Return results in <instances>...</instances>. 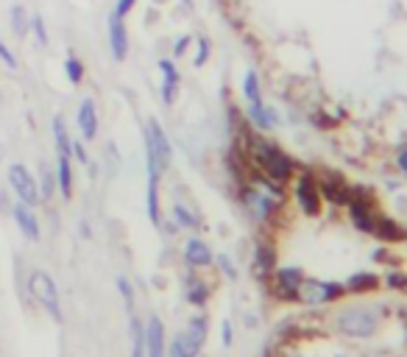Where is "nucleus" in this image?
Instances as JSON below:
<instances>
[{"label":"nucleus","mask_w":407,"mask_h":357,"mask_svg":"<svg viewBox=\"0 0 407 357\" xmlns=\"http://www.w3.org/2000/svg\"><path fill=\"white\" fill-rule=\"evenodd\" d=\"M251 153H254V162L263 167L265 178H271L274 185H285L293 176V162L282 148H276L265 140H251Z\"/></svg>","instance_id":"obj_1"},{"label":"nucleus","mask_w":407,"mask_h":357,"mask_svg":"<svg viewBox=\"0 0 407 357\" xmlns=\"http://www.w3.org/2000/svg\"><path fill=\"white\" fill-rule=\"evenodd\" d=\"M28 290L34 293V299L48 310V315H51L56 324L65 321V315H62V301H59V290H56V282H53L51 274L40 271V268L31 271V276H28Z\"/></svg>","instance_id":"obj_2"},{"label":"nucleus","mask_w":407,"mask_h":357,"mask_svg":"<svg viewBox=\"0 0 407 357\" xmlns=\"http://www.w3.org/2000/svg\"><path fill=\"white\" fill-rule=\"evenodd\" d=\"M9 188L15 190V196L23 201V204H28V207H37V204H42V196H40V185H37V178H34V173L23 165V162H15V165H9Z\"/></svg>","instance_id":"obj_3"},{"label":"nucleus","mask_w":407,"mask_h":357,"mask_svg":"<svg viewBox=\"0 0 407 357\" xmlns=\"http://www.w3.org/2000/svg\"><path fill=\"white\" fill-rule=\"evenodd\" d=\"M142 140L151 145V151H153V156H156V165H159V170L165 173V170L170 167V162H173V145H170L167 131L162 128V123H159L156 117L148 120V126H145V131H142Z\"/></svg>","instance_id":"obj_4"},{"label":"nucleus","mask_w":407,"mask_h":357,"mask_svg":"<svg viewBox=\"0 0 407 357\" xmlns=\"http://www.w3.org/2000/svg\"><path fill=\"white\" fill-rule=\"evenodd\" d=\"M338 326L343 335H354V338H365L374 332L376 326V315H371V310H343L338 318Z\"/></svg>","instance_id":"obj_5"},{"label":"nucleus","mask_w":407,"mask_h":357,"mask_svg":"<svg viewBox=\"0 0 407 357\" xmlns=\"http://www.w3.org/2000/svg\"><path fill=\"white\" fill-rule=\"evenodd\" d=\"M296 199L301 204V210L307 215H318L321 213V193H318V182L310 173H301L296 178Z\"/></svg>","instance_id":"obj_6"},{"label":"nucleus","mask_w":407,"mask_h":357,"mask_svg":"<svg viewBox=\"0 0 407 357\" xmlns=\"http://www.w3.org/2000/svg\"><path fill=\"white\" fill-rule=\"evenodd\" d=\"M106 31H109V51H112V59H115V62H126V59H128V31H126V20H120V17H115V15L109 12Z\"/></svg>","instance_id":"obj_7"},{"label":"nucleus","mask_w":407,"mask_h":357,"mask_svg":"<svg viewBox=\"0 0 407 357\" xmlns=\"http://www.w3.org/2000/svg\"><path fill=\"white\" fill-rule=\"evenodd\" d=\"M318 193H321L326 201L340 204V207H349V201H351L349 185L343 182L340 176H335V173H324V176L318 178Z\"/></svg>","instance_id":"obj_8"},{"label":"nucleus","mask_w":407,"mask_h":357,"mask_svg":"<svg viewBox=\"0 0 407 357\" xmlns=\"http://www.w3.org/2000/svg\"><path fill=\"white\" fill-rule=\"evenodd\" d=\"M12 215H15V224H17V229L23 232V238L31 240V243H40V238H42V226H40V218H37L34 207L17 201V204L12 207Z\"/></svg>","instance_id":"obj_9"},{"label":"nucleus","mask_w":407,"mask_h":357,"mask_svg":"<svg viewBox=\"0 0 407 357\" xmlns=\"http://www.w3.org/2000/svg\"><path fill=\"white\" fill-rule=\"evenodd\" d=\"M76 123H78V131H81V140L84 142H92L98 137V106L92 98H84L78 103V112H76Z\"/></svg>","instance_id":"obj_10"},{"label":"nucleus","mask_w":407,"mask_h":357,"mask_svg":"<svg viewBox=\"0 0 407 357\" xmlns=\"http://www.w3.org/2000/svg\"><path fill=\"white\" fill-rule=\"evenodd\" d=\"M159 73H162V87H159L162 101H165V106H173L176 95H178V81H181L178 67L173 59H159Z\"/></svg>","instance_id":"obj_11"},{"label":"nucleus","mask_w":407,"mask_h":357,"mask_svg":"<svg viewBox=\"0 0 407 357\" xmlns=\"http://www.w3.org/2000/svg\"><path fill=\"white\" fill-rule=\"evenodd\" d=\"M346 293L343 285H335V282H301V293L299 299H307V301H332V299H340Z\"/></svg>","instance_id":"obj_12"},{"label":"nucleus","mask_w":407,"mask_h":357,"mask_svg":"<svg viewBox=\"0 0 407 357\" xmlns=\"http://www.w3.org/2000/svg\"><path fill=\"white\" fill-rule=\"evenodd\" d=\"M142 335H145V357H165V324L156 315L148 318Z\"/></svg>","instance_id":"obj_13"},{"label":"nucleus","mask_w":407,"mask_h":357,"mask_svg":"<svg viewBox=\"0 0 407 357\" xmlns=\"http://www.w3.org/2000/svg\"><path fill=\"white\" fill-rule=\"evenodd\" d=\"M301 282H304V274L299 268H279L276 271V296L279 299H299V290H301Z\"/></svg>","instance_id":"obj_14"},{"label":"nucleus","mask_w":407,"mask_h":357,"mask_svg":"<svg viewBox=\"0 0 407 357\" xmlns=\"http://www.w3.org/2000/svg\"><path fill=\"white\" fill-rule=\"evenodd\" d=\"M204 340H207V318H201V315H198V318L190 321L187 332H181V346H184L187 357H198Z\"/></svg>","instance_id":"obj_15"},{"label":"nucleus","mask_w":407,"mask_h":357,"mask_svg":"<svg viewBox=\"0 0 407 357\" xmlns=\"http://www.w3.org/2000/svg\"><path fill=\"white\" fill-rule=\"evenodd\" d=\"M184 260H187V265H192V268H207L215 257H213V251H210V246L204 243V240H198V238H190L187 243H184Z\"/></svg>","instance_id":"obj_16"},{"label":"nucleus","mask_w":407,"mask_h":357,"mask_svg":"<svg viewBox=\"0 0 407 357\" xmlns=\"http://www.w3.org/2000/svg\"><path fill=\"white\" fill-rule=\"evenodd\" d=\"M56 188L62 199L73 196V159L67 156H56Z\"/></svg>","instance_id":"obj_17"},{"label":"nucleus","mask_w":407,"mask_h":357,"mask_svg":"<svg viewBox=\"0 0 407 357\" xmlns=\"http://www.w3.org/2000/svg\"><path fill=\"white\" fill-rule=\"evenodd\" d=\"M51 128H53V142H56V156H67V159H73V140H70V131H67V126H65V120H62V115H56V117H53V123H51Z\"/></svg>","instance_id":"obj_18"},{"label":"nucleus","mask_w":407,"mask_h":357,"mask_svg":"<svg viewBox=\"0 0 407 357\" xmlns=\"http://www.w3.org/2000/svg\"><path fill=\"white\" fill-rule=\"evenodd\" d=\"M9 26H12V34L20 37V40H26L31 34V15L26 12L23 3H15L9 9Z\"/></svg>","instance_id":"obj_19"},{"label":"nucleus","mask_w":407,"mask_h":357,"mask_svg":"<svg viewBox=\"0 0 407 357\" xmlns=\"http://www.w3.org/2000/svg\"><path fill=\"white\" fill-rule=\"evenodd\" d=\"M145 213L148 221L153 226H162V213H159V178H148V188H145Z\"/></svg>","instance_id":"obj_20"},{"label":"nucleus","mask_w":407,"mask_h":357,"mask_svg":"<svg viewBox=\"0 0 407 357\" xmlns=\"http://www.w3.org/2000/svg\"><path fill=\"white\" fill-rule=\"evenodd\" d=\"M249 120H251L257 128L268 131V128H274V126H276V112H274V109H268L263 101H260V103H249Z\"/></svg>","instance_id":"obj_21"},{"label":"nucleus","mask_w":407,"mask_h":357,"mask_svg":"<svg viewBox=\"0 0 407 357\" xmlns=\"http://www.w3.org/2000/svg\"><path fill=\"white\" fill-rule=\"evenodd\" d=\"M379 285V279L374 276V274H354V276H349V282L343 285L349 293H368V290H374Z\"/></svg>","instance_id":"obj_22"},{"label":"nucleus","mask_w":407,"mask_h":357,"mask_svg":"<svg viewBox=\"0 0 407 357\" xmlns=\"http://www.w3.org/2000/svg\"><path fill=\"white\" fill-rule=\"evenodd\" d=\"M84 73H87L84 62H81L76 53H67V59H65V76H67V81H70L73 87H81Z\"/></svg>","instance_id":"obj_23"},{"label":"nucleus","mask_w":407,"mask_h":357,"mask_svg":"<svg viewBox=\"0 0 407 357\" xmlns=\"http://www.w3.org/2000/svg\"><path fill=\"white\" fill-rule=\"evenodd\" d=\"M374 235L382 238V240H401V238H404V232H401L390 218H376V224H374Z\"/></svg>","instance_id":"obj_24"},{"label":"nucleus","mask_w":407,"mask_h":357,"mask_svg":"<svg viewBox=\"0 0 407 357\" xmlns=\"http://www.w3.org/2000/svg\"><path fill=\"white\" fill-rule=\"evenodd\" d=\"M173 221H176L178 229H198V226H201V224H198V215L190 213L184 204H173Z\"/></svg>","instance_id":"obj_25"},{"label":"nucleus","mask_w":407,"mask_h":357,"mask_svg":"<svg viewBox=\"0 0 407 357\" xmlns=\"http://www.w3.org/2000/svg\"><path fill=\"white\" fill-rule=\"evenodd\" d=\"M40 196H42V201H51L53 199V193L59 190L56 188V173H51L48 167H42V173H40Z\"/></svg>","instance_id":"obj_26"},{"label":"nucleus","mask_w":407,"mask_h":357,"mask_svg":"<svg viewBox=\"0 0 407 357\" xmlns=\"http://www.w3.org/2000/svg\"><path fill=\"white\" fill-rule=\"evenodd\" d=\"M243 95L249 98V103H260L263 101V95H260V78H257L254 70H249L243 76Z\"/></svg>","instance_id":"obj_27"},{"label":"nucleus","mask_w":407,"mask_h":357,"mask_svg":"<svg viewBox=\"0 0 407 357\" xmlns=\"http://www.w3.org/2000/svg\"><path fill=\"white\" fill-rule=\"evenodd\" d=\"M207 299H210L207 285H204V282H187V301L190 304L204 307V304H207Z\"/></svg>","instance_id":"obj_28"},{"label":"nucleus","mask_w":407,"mask_h":357,"mask_svg":"<svg viewBox=\"0 0 407 357\" xmlns=\"http://www.w3.org/2000/svg\"><path fill=\"white\" fill-rule=\"evenodd\" d=\"M131 357H145V335L137 318H131Z\"/></svg>","instance_id":"obj_29"},{"label":"nucleus","mask_w":407,"mask_h":357,"mask_svg":"<svg viewBox=\"0 0 407 357\" xmlns=\"http://www.w3.org/2000/svg\"><path fill=\"white\" fill-rule=\"evenodd\" d=\"M31 37L37 40V45H40V48H48L51 37H48V28H45L42 15H31Z\"/></svg>","instance_id":"obj_30"},{"label":"nucleus","mask_w":407,"mask_h":357,"mask_svg":"<svg viewBox=\"0 0 407 357\" xmlns=\"http://www.w3.org/2000/svg\"><path fill=\"white\" fill-rule=\"evenodd\" d=\"M257 271H260V274L274 271V249H271L268 243H260V246H257Z\"/></svg>","instance_id":"obj_31"},{"label":"nucleus","mask_w":407,"mask_h":357,"mask_svg":"<svg viewBox=\"0 0 407 357\" xmlns=\"http://www.w3.org/2000/svg\"><path fill=\"white\" fill-rule=\"evenodd\" d=\"M115 285H117V290H120V296H123V301H126V310L131 313V310H134V290H131V282H128L126 276H117Z\"/></svg>","instance_id":"obj_32"},{"label":"nucleus","mask_w":407,"mask_h":357,"mask_svg":"<svg viewBox=\"0 0 407 357\" xmlns=\"http://www.w3.org/2000/svg\"><path fill=\"white\" fill-rule=\"evenodd\" d=\"M210 53H213L210 40H207V37H198V53H195L192 65H195V67H204V65H207V59H210Z\"/></svg>","instance_id":"obj_33"},{"label":"nucleus","mask_w":407,"mask_h":357,"mask_svg":"<svg viewBox=\"0 0 407 357\" xmlns=\"http://www.w3.org/2000/svg\"><path fill=\"white\" fill-rule=\"evenodd\" d=\"M134 6H137V0H115V9H112V15H115V17H120V20H126V17L134 12Z\"/></svg>","instance_id":"obj_34"},{"label":"nucleus","mask_w":407,"mask_h":357,"mask_svg":"<svg viewBox=\"0 0 407 357\" xmlns=\"http://www.w3.org/2000/svg\"><path fill=\"white\" fill-rule=\"evenodd\" d=\"M0 62H3L9 70H17V65H20V62H17V56L12 53V48H9L3 40H0Z\"/></svg>","instance_id":"obj_35"},{"label":"nucleus","mask_w":407,"mask_h":357,"mask_svg":"<svg viewBox=\"0 0 407 357\" xmlns=\"http://www.w3.org/2000/svg\"><path fill=\"white\" fill-rule=\"evenodd\" d=\"M165 357H187V351H184V346H181V335H176V338L170 340V346H165Z\"/></svg>","instance_id":"obj_36"},{"label":"nucleus","mask_w":407,"mask_h":357,"mask_svg":"<svg viewBox=\"0 0 407 357\" xmlns=\"http://www.w3.org/2000/svg\"><path fill=\"white\" fill-rule=\"evenodd\" d=\"M190 37L187 34H181V37H176V42H173V59H178V56H184L187 53V48H190Z\"/></svg>","instance_id":"obj_37"},{"label":"nucleus","mask_w":407,"mask_h":357,"mask_svg":"<svg viewBox=\"0 0 407 357\" xmlns=\"http://www.w3.org/2000/svg\"><path fill=\"white\" fill-rule=\"evenodd\" d=\"M73 159L81 162V165H90V153H87V148H84L81 140H73Z\"/></svg>","instance_id":"obj_38"},{"label":"nucleus","mask_w":407,"mask_h":357,"mask_svg":"<svg viewBox=\"0 0 407 357\" xmlns=\"http://www.w3.org/2000/svg\"><path fill=\"white\" fill-rule=\"evenodd\" d=\"M388 285H390L393 290L407 293V276H404V274H388Z\"/></svg>","instance_id":"obj_39"},{"label":"nucleus","mask_w":407,"mask_h":357,"mask_svg":"<svg viewBox=\"0 0 407 357\" xmlns=\"http://www.w3.org/2000/svg\"><path fill=\"white\" fill-rule=\"evenodd\" d=\"M215 260H218V265H221V268H224V274H226V276H229V279H235V276H238V271H235V268H232V260H229V257H226V254H218V257H215Z\"/></svg>","instance_id":"obj_40"},{"label":"nucleus","mask_w":407,"mask_h":357,"mask_svg":"<svg viewBox=\"0 0 407 357\" xmlns=\"http://www.w3.org/2000/svg\"><path fill=\"white\" fill-rule=\"evenodd\" d=\"M221 332H224V346H232V324L229 321H224Z\"/></svg>","instance_id":"obj_41"},{"label":"nucleus","mask_w":407,"mask_h":357,"mask_svg":"<svg viewBox=\"0 0 407 357\" xmlns=\"http://www.w3.org/2000/svg\"><path fill=\"white\" fill-rule=\"evenodd\" d=\"M6 210H12V201H9V196L0 190V213H6Z\"/></svg>","instance_id":"obj_42"},{"label":"nucleus","mask_w":407,"mask_h":357,"mask_svg":"<svg viewBox=\"0 0 407 357\" xmlns=\"http://www.w3.org/2000/svg\"><path fill=\"white\" fill-rule=\"evenodd\" d=\"M396 165H399V167H401V170L407 173V151H401V153L396 156Z\"/></svg>","instance_id":"obj_43"},{"label":"nucleus","mask_w":407,"mask_h":357,"mask_svg":"<svg viewBox=\"0 0 407 357\" xmlns=\"http://www.w3.org/2000/svg\"><path fill=\"white\" fill-rule=\"evenodd\" d=\"M181 6L184 9H192V0H181Z\"/></svg>","instance_id":"obj_44"},{"label":"nucleus","mask_w":407,"mask_h":357,"mask_svg":"<svg viewBox=\"0 0 407 357\" xmlns=\"http://www.w3.org/2000/svg\"><path fill=\"white\" fill-rule=\"evenodd\" d=\"M3 156H6V148H3V145H0V162H3Z\"/></svg>","instance_id":"obj_45"}]
</instances>
